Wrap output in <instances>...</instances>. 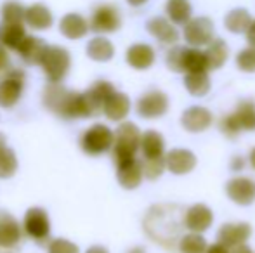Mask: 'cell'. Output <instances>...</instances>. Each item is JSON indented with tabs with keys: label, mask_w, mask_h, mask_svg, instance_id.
I'll return each instance as SVG.
<instances>
[{
	"label": "cell",
	"mask_w": 255,
	"mask_h": 253,
	"mask_svg": "<svg viewBox=\"0 0 255 253\" xmlns=\"http://www.w3.org/2000/svg\"><path fill=\"white\" fill-rule=\"evenodd\" d=\"M44 104L51 111L57 113L59 116H64V118H91L85 95L66 90L64 87L56 84L45 87Z\"/></svg>",
	"instance_id": "cell-1"
},
{
	"label": "cell",
	"mask_w": 255,
	"mask_h": 253,
	"mask_svg": "<svg viewBox=\"0 0 255 253\" xmlns=\"http://www.w3.org/2000/svg\"><path fill=\"white\" fill-rule=\"evenodd\" d=\"M174 208V205L153 206L149 215L146 217V233L165 247H168V243L177 238V231L181 229V226H184V222H179L177 213L172 212Z\"/></svg>",
	"instance_id": "cell-2"
},
{
	"label": "cell",
	"mask_w": 255,
	"mask_h": 253,
	"mask_svg": "<svg viewBox=\"0 0 255 253\" xmlns=\"http://www.w3.org/2000/svg\"><path fill=\"white\" fill-rule=\"evenodd\" d=\"M141 130L135 123L124 122L115 130L113 158L117 163L128 158H135V153L141 149Z\"/></svg>",
	"instance_id": "cell-3"
},
{
	"label": "cell",
	"mask_w": 255,
	"mask_h": 253,
	"mask_svg": "<svg viewBox=\"0 0 255 253\" xmlns=\"http://www.w3.org/2000/svg\"><path fill=\"white\" fill-rule=\"evenodd\" d=\"M42 68H44L47 78L52 84L61 82L68 75L71 66L70 52L66 49L59 47V45H47L44 56H42Z\"/></svg>",
	"instance_id": "cell-4"
},
{
	"label": "cell",
	"mask_w": 255,
	"mask_h": 253,
	"mask_svg": "<svg viewBox=\"0 0 255 253\" xmlns=\"http://www.w3.org/2000/svg\"><path fill=\"white\" fill-rule=\"evenodd\" d=\"M115 134L110 127L103 125V123H96L91 128L85 130V134L80 139V146L87 155L98 156L103 153H108L113 149Z\"/></svg>",
	"instance_id": "cell-5"
},
{
	"label": "cell",
	"mask_w": 255,
	"mask_h": 253,
	"mask_svg": "<svg viewBox=\"0 0 255 253\" xmlns=\"http://www.w3.org/2000/svg\"><path fill=\"white\" fill-rule=\"evenodd\" d=\"M182 35H184L186 44L191 45V47H207L215 38V24L207 16L191 17L184 24Z\"/></svg>",
	"instance_id": "cell-6"
},
{
	"label": "cell",
	"mask_w": 255,
	"mask_h": 253,
	"mask_svg": "<svg viewBox=\"0 0 255 253\" xmlns=\"http://www.w3.org/2000/svg\"><path fill=\"white\" fill-rule=\"evenodd\" d=\"M168 95L161 90H148L146 94H142L137 101V115L141 118L146 120H154V118H161L165 113L168 111Z\"/></svg>",
	"instance_id": "cell-7"
},
{
	"label": "cell",
	"mask_w": 255,
	"mask_h": 253,
	"mask_svg": "<svg viewBox=\"0 0 255 253\" xmlns=\"http://www.w3.org/2000/svg\"><path fill=\"white\" fill-rule=\"evenodd\" d=\"M226 194L233 203L249 206L255 201V180L250 177H233L226 182Z\"/></svg>",
	"instance_id": "cell-8"
},
{
	"label": "cell",
	"mask_w": 255,
	"mask_h": 253,
	"mask_svg": "<svg viewBox=\"0 0 255 253\" xmlns=\"http://www.w3.org/2000/svg\"><path fill=\"white\" fill-rule=\"evenodd\" d=\"M182 222H184V229H188L189 233L203 234L214 224V212L203 203H196V205H191L184 212Z\"/></svg>",
	"instance_id": "cell-9"
},
{
	"label": "cell",
	"mask_w": 255,
	"mask_h": 253,
	"mask_svg": "<svg viewBox=\"0 0 255 253\" xmlns=\"http://www.w3.org/2000/svg\"><path fill=\"white\" fill-rule=\"evenodd\" d=\"M252 236V227L249 222H229L222 224L217 231V241L226 245L228 248H236L245 245Z\"/></svg>",
	"instance_id": "cell-10"
},
{
	"label": "cell",
	"mask_w": 255,
	"mask_h": 253,
	"mask_svg": "<svg viewBox=\"0 0 255 253\" xmlns=\"http://www.w3.org/2000/svg\"><path fill=\"white\" fill-rule=\"evenodd\" d=\"M212 123H214V115L205 106H191L184 109V113L181 115V125L189 134L205 132Z\"/></svg>",
	"instance_id": "cell-11"
},
{
	"label": "cell",
	"mask_w": 255,
	"mask_h": 253,
	"mask_svg": "<svg viewBox=\"0 0 255 253\" xmlns=\"http://www.w3.org/2000/svg\"><path fill=\"white\" fill-rule=\"evenodd\" d=\"M120 12H118L117 7L110 5V3L99 5L94 10L91 19V28L96 33H113V31H117L120 28Z\"/></svg>",
	"instance_id": "cell-12"
},
{
	"label": "cell",
	"mask_w": 255,
	"mask_h": 253,
	"mask_svg": "<svg viewBox=\"0 0 255 253\" xmlns=\"http://www.w3.org/2000/svg\"><path fill=\"white\" fill-rule=\"evenodd\" d=\"M146 30H148V33L151 37H154L158 42H161L165 45H175L179 37H181L177 26L167 16H154L151 19H148Z\"/></svg>",
	"instance_id": "cell-13"
},
{
	"label": "cell",
	"mask_w": 255,
	"mask_h": 253,
	"mask_svg": "<svg viewBox=\"0 0 255 253\" xmlns=\"http://www.w3.org/2000/svg\"><path fill=\"white\" fill-rule=\"evenodd\" d=\"M24 231L33 240L44 241L49 236V231H51L47 212L44 208H38V206L28 210L26 215H24Z\"/></svg>",
	"instance_id": "cell-14"
},
{
	"label": "cell",
	"mask_w": 255,
	"mask_h": 253,
	"mask_svg": "<svg viewBox=\"0 0 255 253\" xmlns=\"http://www.w3.org/2000/svg\"><path fill=\"white\" fill-rule=\"evenodd\" d=\"M142 177V163L137 158H128L124 162L117 163V179L122 187L125 189H135L141 186Z\"/></svg>",
	"instance_id": "cell-15"
},
{
	"label": "cell",
	"mask_w": 255,
	"mask_h": 253,
	"mask_svg": "<svg viewBox=\"0 0 255 253\" xmlns=\"http://www.w3.org/2000/svg\"><path fill=\"white\" fill-rule=\"evenodd\" d=\"M165 162H167V169L170 170L174 175H186V173L193 172L196 167V156L193 151L184 148H175L165 155Z\"/></svg>",
	"instance_id": "cell-16"
},
{
	"label": "cell",
	"mask_w": 255,
	"mask_h": 253,
	"mask_svg": "<svg viewBox=\"0 0 255 253\" xmlns=\"http://www.w3.org/2000/svg\"><path fill=\"white\" fill-rule=\"evenodd\" d=\"M23 92V75L19 71L9 73L0 82V106L2 108H12L21 97Z\"/></svg>",
	"instance_id": "cell-17"
},
{
	"label": "cell",
	"mask_w": 255,
	"mask_h": 253,
	"mask_svg": "<svg viewBox=\"0 0 255 253\" xmlns=\"http://www.w3.org/2000/svg\"><path fill=\"white\" fill-rule=\"evenodd\" d=\"M113 92H115L113 84H110V82H106V80H98L87 92H85L84 95H85V101H87V108H89L91 116L103 111L104 102H106V99L110 97Z\"/></svg>",
	"instance_id": "cell-18"
},
{
	"label": "cell",
	"mask_w": 255,
	"mask_h": 253,
	"mask_svg": "<svg viewBox=\"0 0 255 253\" xmlns=\"http://www.w3.org/2000/svg\"><path fill=\"white\" fill-rule=\"evenodd\" d=\"M128 66H132L134 70H148L154 64L156 54H154V49L148 44H134L127 49V54H125Z\"/></svg>",
	"instance_id": "cell-19"
},
{
	"label": "cell",
	"mask_w": 255,
	"mask_h": 253,
	"mask_svg": "<svg viewBox=\"0 0 255 253\" xmlns=\"http://www.w3.org/2000/svg\"><path fill=\"white\" fill-rule=\"evenodd\" d=\"M128 111H130V99L127 94L117 90L106 99L103 108V113L113 122H122L128 115Z\"/></svg>",
	"instance_id": "cell-20"
},
{
	"label": "cell",
	"mask_w": 255,
	"mask_h": 253,
	"mask_svg": "<svg viewBox=\"0 0 255 253\" xmlns=\"http://www.w3.org/2000/svg\"><path fill=\"white\" fill-rule=\"evenodd\" d=\"M252 21H254V17H252V14L249 12V9H245V7H235V9H231L224 16V26L229 33L242 35L249 31Z\"/></svg>",
	"instance_id": "cell-21"
},
{
	"label": "cell",
	"mask_w": 255,
	"mask_h": 253,
	"mask_svg": "<svg viewBox=\"0 0 255 253\" xmlns=\"http://www.w3.org/2000/svg\"><path fill=\"white\" fill-rule=\"evenodd\" d=\"M165 14L177 26H184L193 17V5L189 0H167L165 2Z\"/></svg>",
	"instance_id": "cell-22"
},
{
	"label": "cell",
	"mask_w": 255,
	"mask_h": 253,
	"mask_svg": "<svg viewBox=\"0 0 255 253\" xmlns=\"http://www.w3.org/2000/svg\"><path fill=\"white\" fill-rule=\"evenodd\" d=\"M26 31H24L23 23H5L3 21L0 24V44L7 49H19L23 40L26 38Z\"/></svg>",
	"instance_id": "cell-23"
},
{
	"label": "cell",
	"mask_w": 255,
	"mask_h": 253,
	"mask_svg": "<svg viewBox=\"0 0 255 253\" xmlns=\"http://www.w3.org/2000/svg\"><path fill=\"white\" fill-rule=\"evenodd\" d=\"M59 30H61V33L66 38H70V40H78V38L87 35L89 24L80 14H66V16L61 19Z\"/></svg>",
	"instance_id": "cell-24"
},
{
	"label": "cell",
	"mask_w": 255,
	"mask_h": 253,
	"mask_svg": "<svg viewBox=\"0 0 255 253\" xmlns=\"http://www.w3.org/2000/svg\"><path fill=\"white\" fill-rule=\"evenodd\" d=\"M142 158H160L165 156V139L160 132L146 130L141 137Z\"/></svg>",
	"instance_id": "cell-25"
},
{
	"label": "cell",
	"mask_w": 255,
	"mask_h": 253,
	"mask_svg": "<svg viewBox=\"0 0 255 253\" xmlns=\"http://www.w3.org/2000/svg\"><path fill=\"white\" fill-rule=\"evenodd\" d=\"M208 70H219L229 59V45L222 38H214L205 49Z\"/></svg>",
	"instance_id": "cell-26"
},
{
	"label": "cell",
	"mask_w": 255,
	"mask_h": 253,
	"mask_svg": "<svg viewBox=\"0 0 255 253\" xmlns=\"http://www.w3.org/2000/svg\"><path fill=\"white\" fill-rule=\"evenodd\" d=\"M45 49H47V45H45V42L42 38L26 37L23 40V44L19 45L17 52H19L21 59H24L28 64H40Z\"/></svg>",
	"instance_id": "cell-27"
},
{
	"label": "cell",
	"mask_w": 255,
	"mask_h": 253,
	"mask_svg": "<svg viewBox=\"0 0 255 253\" xmlns=\"http://www.w3.org/2000/svg\"><path fill=\"white\" fill-rule=\"evenodd\" d=\"M184 87L195 97H203L210 92V77L208 71H191L184 75Z\"/></svg>",
	"instance_id": "cell-28"
},
{
	"label": "cell",
	"mask_w": 255,
	"mask_h": 253,
	"mask_svg": "<svg viewBox=\"0 0 255 253\" xmlns=\"http://www.w3.org/2000/svg\"><path fill=\"white\" fill-rule=\"evenodd\" d=\"M231 116L235 118L236 125L240 127L242 132H255V102L247 99L242 101L236 109L231 113Z\"/></svg>",
	"instance_id": "cell-29"
},
{
	"label": "cell",
	"mask_w": 255,
	"mask_h": 253,
	"mask_svg": "<svg viewBox=\"0 0 255 253\" xmlns=\"http://www.w3.org/2000/svg\"><path fill=\"white\" fill-rule=\"evenodd\" d=\"M24 21L35 30H47L49 26H52V14L44 3H33L26 9Z\"/></svg>",
	"instance_id": "cell-30"
},
{
	"label": "cell",
	"mask_w": 255,
	"mask_h": 253,
	"mask_svg": "<svg viewBox=\"0 0 255 253\" xmlns=\"http://www.w3.org/2000/svg\"><path fill=\"white\" fill-rule=\"evenodd\" d=\"M21 240V227L9 215L0 217V248H10Z\"/></svg>",
	"instance_id": "cell-31"
},
{
	"label": "cell",
	"mask_w": 255,
	"mask_h": 253,
	"mask_svg": "<svg viewBox=\"0 0 255 253\" xmlns=\"http://www.w3.org/2000/svg\"><path fill=\"white\" fill-rule=\"evenodd\" d=\"M87 56L98 63H106L115 56V47L108 38L96 37L87 44Z\"/></svg>",
	"instance_id": "cell-32"
},
{
	"label": "cell",
	"mask_w": 255,
	"mask_h": 253,
	"mask_svg": "<svg viewBox=\"0 0 255 253\" xmlns=\"http://www.w3.org/2000/svg\"><path fill=\"white\" fill-rule=\"evenodd\" d=\"M179 252L181 253H207V240L200 233H188L179 238Z\"/></svg>",
	"instance_id": "cell-33"
},
{
	"label": "cell",
	"mask_w": 255,
	"mask_h": 253,
	"mask_svg": "<svg viewBox=\"0 0 255 253\" xmlns=\"http://www.w3.org/2000/svg\"><path fill=\"white\" fill-rule=\"evenodd\" d=\"M17 170V160L12 149L5 148L0 149V179H9L16 173Z\"/></svg>",
	"instance_id": "cell-34"
},
{
	"label": "cell",
	"mask_w": 255,
	"mask_h": 253,
	"mask_svg": "<svg viewBox=\"0 0 255 253\" xmlns=\"http://www.w3.org/2000/svg\"><path fill=\"white\" fill-rule=\"evenodd\" d=\"M142 172L144 177L149 180H156L158 177H161L163 170L167 169V162H165V156L160 158H142Z\"/></svg>",
	"instance_id": "cell-35"
},
{
	"label": "cell",
	"mask_w": 255,
	"mask_h": 253,
	"mask_svg": "<svg viewBox=\"0 0 255 253\" xmlns=\"http://www.w3.org/2000/svg\"><path fill=\"white\" fill-rule=\"evenodd\" d=\"M26 16V9L19 2L9 0L2 5V19L5 23H23Z\"/></svg>",
	"instance_id": "cell-36"
},
{
	"label": "cell",
	"mask_w": 255,
	"mask_h": 253,
	"mask_svg": "<svg viewBox=\"0 0 255 253\" xmlns=\"http://www.w3.org/2000/svg\"><path fill=\"white\" fill-rule=\"evenodd\" d=\"M236 68L243 73H255V47L249 45V47L242 49L236 54Z\"/></svg>",
	"instance_id": "cell-37"
},
{
	"label": "cell",
	"mask_w": 255,
	"mask_h": 253,
	"mask_svg": "<svg viewBox=\"0 0 255 253\" xmlns=\"http://www.w3.org/2000/svg\"><path fill=\"white\" fill-rule=\"evenodd\" d=\"M49 253H80V250L71 241L57 238V240H52V243L49 245Z\"/></svg>",
	"instance_id": "cell-38"
},
{
	"label": "cell",
	"mask_w": 255,
	"mask_h": 253,
	"mask_svg": "<svg viewBox=\"0 0 255 253\" xmlns=\"http://www.w3.org/2000/svg\"><path fill=\"white\" fill-rule=\"evenodd\" d=\"M229 169H231L233 172L243 170L245 169V158H243V156H235V158L231 160V163H229Z\"/></svg>",
	"instance_id": "cell-39"
},
{
	"label": "cell",
	"mask_w": 255,
	"mask_h": 253,
	"mask_svg": "<svg viewBox=\"0 0 255 253\" xmlns=\"http://www.w3.org/2000/svg\"><path fill=\"white\" fill-rule=\"evenodd\" d=\"M207 253H231V248H228L226 245H222V243H214V245H210V247L207 248Z\"/></svg>",
	"instance_id": "cell-40"
},
{
	"label": "cell",
	"mask_w": 255,
	"mask_h": 253,
	"mask_svg": "<svg viewBox=\"0 0 255 253\" xmlns=\"http://www.w3.org/2000/svg\"><path fill=\"white\" fill-rule=\"evenodd\" d=\"M245 37H247L249 45H254V47H255V19L252 21V24H250V28H249V31L245 33Z\"/></svg>",
	"instance_id": "cell-41"
},
{
	"label": "cell",
	"mask_w": 255,
	"mask_h": 253,
	"mask_svg": "<svg viewBox=\"0 0 255 253\" xmlns=\"http://www.w3.org/2000/svg\"><path fill=\"white\" fill-rule=\"evenodd\" d=\"M231 253H255L252 248L249 247V245H240V247H236V248H233Z\"/></svg>",
	"instance_id": "cell-42"
},
{
	"label": "cell",
	"mask_w": 255,
	"mask_h": 253,
	"mask_svg": "<svg viewBox=\"0 0 255 253\" xmlns=\"http://www.w3.org/2000/svg\"><path fill=\"white\" fill-rule=\"evenodd\" d=\"M5 66H7V54H5V51L0 47V70H3Z\"/></svg>",
	"instance_id": "cell-43"
},
{
	"label": "cell",
	"mask_w": 255,
	"mask_h": 253,
	"mask_svg": "<svg viewBox=\"0 0 255 253\" xmlns=\"http://www.w3.org/2000/svg\"><path fill=\"white\" fill-rule=\"evenodd\" d=\"M87 253H110V252H108L104 247H99V245H96V247H91V248H89Z\"/></svg>",
	"instance_id": "cell-44"
},
{
	"label": "cell",
	"mask_w": 255,
	"mask_h": 253,
	"mask_svg": "<svg viewBox=\"0 0 255 253\" xmlns=\"http://www.w3.org/2000/svg\"><path fill=\"white\" fill-rule=\"evenodd\" d=\"M128 2V5H132V7H141V5H144V3H148V0H127Z\"/></svg>",
	"instance_id": "cell-45"
},
{
	"label": "cell",
	"mask_w": 255,
	"mask_h": 253,
	"mask_svg": "<svg viewBox=\"0 0 255 253\" xmlns=\"http://www.w3.org/2000/svg\"><path fill=\"white\" fill-rule=\"evenodd\" d=\"M249 162L250 165H252V169L255 170V148L250 149V155H249Z\"/></svg>",
	"instance_id": "cell-46"
},
{
	"label": "cell",
	"mask_w": 255,
	"mask_h": 253,
	"mask_svg": "<svg viewBox=\"0 0 255 253\" xmlns=\"http://www.w3.org/2000/svg\"><path fill=\"white\" fill-rule=\"evenodd\" d=\"M128 253H146V250L142 247H135V248H132V250H128Z\"/></svg>",
	"instance_id": "cell-47"
},
{
	"label": "cell",
	"mask_w": 255,
	"mask_h": 253,
	"mask_svg": "<svg viewBox=\"0 0 255 253\" xmlns=\"http://www.w3.org/2000/svg\"><path fill=\"white\" fill-rule=\"evenodd\" d=\"M2 148H5V137L0 134V149H2Z\"/></svg>",
	"instance_id": "cell-48"
}]
</instances>
